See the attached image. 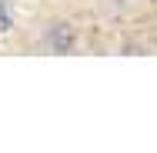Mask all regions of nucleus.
<instances>
[{
  "instance_id": "f03ea898",
  "label": "nucleus",
  "mask_w": 157,
  "mask_h": 153,
  "mask_svg": "<svg viewBox=\"0 0 157 153\" xmlns=\"http://www.w3.org/2000/svg\"><path fill=\"white\" fill-rule=\"evenodd\" d=\"M0 30H10V17H7L3 7H0Z\"/></svg>"
},
{
  "instance_id": "f257e3e1",
  "label": "nucleus",
  "mask_w": 157,
  "mask_h": 153,
  "mask_svg": "<svg viewBox=\"0 0 157 153\" xmlns=\"http://www.w3.org/2000/svg\"><path fill=\"white\" fill-rule=\"evenodd\" d=\"M47 43H50V50L54 53H70L74 50V43H77V33L70 24H57L54 30L47 33Z\"/></svg>"
}]
</instances>
